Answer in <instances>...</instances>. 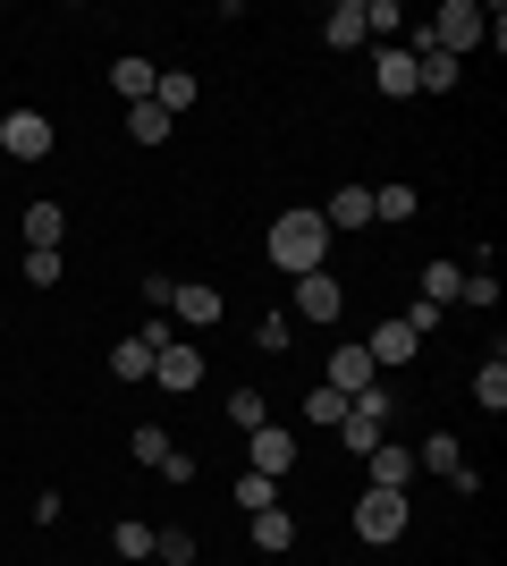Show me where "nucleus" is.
<instances>
[{"label": "nucleus", "mask_w": 507, "mask_h": 566, "mask_svg": "<svg viewBox=\"0 0 507 566\" xmlns=\"http://www.w3.org/2000/svg\"><path fill=\"white\" fill-rule=\"evenodd\" d=\"M263 245H271V262H279L288 280H305V271H330V229H321V212H279Z\"/></svg>", "instance_id": "1"}, {"label": "nucleus", "mask_w": 507, "mask_h": 566, "mask_svg": "<svg viewBox=\"0 0 507 566\" xmlns=\"http://www.w3.org/2000/svg\"><path fill=\"white\" fill-rule=\"evenodd\" d=\"M423 34H432V51H448V60H465V51H474V43H490V18H483V9H474V0H448V9H440V18L423 25Z\"/></svg>", "instance_id": "2"}, {"label": "nucleus", "mask_w": 507, "mask_h": 566, "mask_svg": "<svg viewBox=\"0 0 507 566\" xmlns=\"http://www.w3.org/2000/svg\"><path fill=\"white\" fill-rule=\"evenodd\" d=\"M398 533H406V491H363L356 499V542L389 549Z\"/></svg>", "instance_id": "3"}, {"label": "nucleus", "mask_w": 507, "mask_h": 566, "mask_svg": "<svg viewBox=\"0 0 507 566\" xmlns=\"http://www.w3.org/2000/svg\"><path fill=\"white\" fill-rule=\"evenodd\" d=\"M0 144H9V161H51L60 127H51L43 111H0Z\"/></svg>", "instance_id": "4"}, {"label": "nucleus", "mask_w": 507, "mask_h": 566, "mask_svg": "<svg viewBox=\"0 0 507 566\" xmlns=\"http://www.w3.org/2000/svg\"><path fill=\"white\" fill-rule=\"evenodd\" d=\"M414 473H440V482H457L465 499L483 491V473L465 465V449H457V440H448V431H423V449H414Z\"/></svg>", "instance_id": "5"}, {"label": "nucleus", "mask_w": 507, "mask_h": 566, "mask_svg": "<svg viewBox=\"0 0 507 566\" xmlns=\"http://www.w3.org/2000/svg\"><path fill=\"white\" fill-rule=\"evenodd\" d=\"M220 305H229V296H220L212 280H178V296H169V322H178V331H212Z\"/></svg>", "instance_id": "6"}, {"label": "nucleus", "mask_w": 507, "mask_h": 566, "mask_svg": "<svg viewBox=\"0 0 507 566\" xmlns=\"http://www.w3.org/2000/svg\"><path fill=\"white\" fill-rule=\"evenodd\" d=\"M152 380H161L169 398H187V389H203V347H194V338L161 347V355H152Z\"/></svg>", "instance_id": "7"}, {"label": "nucleus", "mask_w": 507, "mask_h": 566, "mask_svg": "<svg viewBox=\"0 0 507 566\" xmlns=\"http://www.w3.org/2000/svg\"><path fill=\"white\" fill-rule=\"evenodd\" d=\"M296 313H305V322H338V313H347V287H338L330 271H305V280H296Z\"/></svg>", "instance_id": "8"}, {"label": "nucleus", "mask_w": 507, "mask_h": 566, "mask_svg": "<svg viewBox=\"0 0 507 566\" xmlns=\"http://www.w3.org/2000/svg\"><path fill=\"white\" fill-rule=\"evenodd\" d=\"M296 465V431H254V440H245V473H271V482H279V473Z\"/></svg>", "instance_id": "9"}, {"label": "nucleus", "mask_w": 507, "mask_h": 566, "mask_svg": "<svg viewBox=\"0 0 507 566\" xmlns=\"http://www.w3.org/2000/svg\"><path fill=\"white\" fill-rule=\"evenodd\" d=\"M372 380H381V364H372V355H363V347H338V355H330V380H321V389L356 398V389H372Z\"/></svg>", "instance_id": "10"}, {"label": "nucleus", "mask_w": 507, "mask_h": 566, "mask_svg": "<svg viewBox=\"0 0 507 566\" xmlns=\"http://www.w3.org/2000/svg\"><path fill=\"white\" fill-rule=\"evenodd\" d=\"M321 229H372V187H338L330 203H321Z\"/></svg>", "instance_id": "11"}, {"label": "nucleus", "mask_w": 507, "mask_h": 566, "mask_svg": "<svg viewBox=\"0 0 507 566\" xmlns=\"http://www.w3.org/2000/svg\"><path fill=\"white\" fill-rule=\"evenodd\" d=\"M372 85H381V94H398V102L414 94V60H406V43H381V51H372Z\"/></svg>", "instance_id": "12"}, {"label": "nucleus", "mask_w": 507, "mask_h": 566, "mask_svg": "<svg viewBox=\"0 0 507 566\" xmlns=\"http://www.w3.org/2000/svg\"><path fill=\"white\" fill-rule=\"evenodd\" d=\"M18 237H25V245H43V254H60V237H68V212H60V203H25Z\"/></svg>", "instance_id": "13"}, {"label": "nucleus", "mask_w": 507, "mask_h": 566, "mask_svg": "<svg viewBox=\"0 0 507 566\" xmlns=\"http://www.w3.org/2000/svg\"><path fill=\"white\" fill-rule=\"evenodd\" d=\"M363 465H372V491H406L414 482V449H398V440H381Z\"/></svg>", "instance_id": "14"}, {"label": "nucleus", "mask_w": 507, "mask_h": 566, "mask_svg": "<svg viewBox=\"0 0 507 566\" xmlns=\"http://www.w3.org/2000/svg\"><path fill=\"white\" fill-rule=\"evenodd\" d=\"M363 355H372V364H414V355H423V338H414L406 322H381V331L363 338Z\"/></svg>", "instance_id": "15"}, {"label": "nucleus", "mask_w": 507, "mask_h": 566, "mask_svg": "<svg viewBox=\"0 0 507 566\" xmlns=\"http://www.w3.org/2000/svg\"><path fill=\"white\" fill-rule=\"evenodd\" d=\"M321 43H330V51H356L363 43V0H338L330 18H321Z\"/></svg>", "instance_id": "16"}, {"label": "nucleus", "mask_w": 507, "mask_h": 566, "mask_svg": "<svg viewBox=\"0 0 507 566\" xmlns=\"http://www.w3.org/2000/svg\"><path fill=\"white\" fill-rule=\"evenodd\" d=\"M152 102H161V111L178 118V111H194V102H203V85H194L187 69H161V76H152Z\"/></svg>", "instance_id": "17"}, {"label": "nucleus", "mask_w": 507, "mask_h": 566, "mask_svg": "<svg viewBox=\"0 0 507 566\" xmlns=\"http://www.w3.org/2000/svg\"><path fill=\"white\" fill-rule=\"evenodd\" d=\"M110 85L127 94V111H136V102H152V60H136V51H127V60H110Z\"/></svg>", "instance_id": "18"}, {"label": "nucleus", "mask_w": 507, "mask_h": 566, "mask_svg": "<svg viewBox=\"0 0 507 566\" xmlns=\"http://www.w3.org/2000/svg\"><path fill=\"white\" fill-rule=\"evenodd\" d=\"M169 449H178V440H169L161 423H136V431H127V457H136V465H152V473L169 465Z\"/></svg>", "instance_id": "19"}, {"label": "nucleus", "mask_w": 507, "mask_h": 566, "mask_svg": "<svg viewBox=\"0 0 507 566\" xmlns=\"http://www.w3.org/2000/svg\"><path fill=\"white\" fill-rule=\"evenodd\" d=\"M288 542H296V516H288V507H263V516H254V549H271V558H279Z\"/></svg>", "instance_id": "20"}, {"label": "nucleus", "mask_w": 507, "mask_h": 566, "mask_svg": "<svg viewBox=\"0 0 507 566\" xmlns=\"http://www.w3.org/2000/svg\"><path fill=\"white\" fill-rule=\"evenodd\" d=\"M245 507V516H263V507H279V482H271V473H237V491H229Z\"/></svg>", "instance_id": "21"}, {"label": "nucleus", "mask_w": 507, "mask_h": 566, "mask_svg": "<svg viewBox=\"0 0 507 566\" xmlns=\"http://www.w3.org/2000/svg\"><path fill=\"white\" fill-rule=\"evenodd\" d=\"M127 136L136 144H169V111L161 102H136V111H127Z\"/></svg>", "instance_id": "22"}, {"label": "nucleus", "mask_w": 507, "mask_h": 566, "mask_svg": "<svg viewBox=\"0 0 507 566\" xmlns=\"http://www.w3.org/2000/svg\"><path fill=\"white\" fill-rule=\"evenodd\" d=\"M110 373L119 380H152V347L145 338H119V347H110Z\"/></svg>", "instance_id": "23"}, {"label": "nucleus", "mask_w": 507, "mask_h": 566, "mask_svg": "<svg viewBox=\"0 0 507 566\" xmlns=\"http://www.w3.org/2000/svg\"><path fill=\"white\" fill-rule=\"evenodd\" d=\"M152 558H161V566H194V533H187V524L152 533Z\"/></svg>", "instance_id": "24"}, {"label": "nucleus", "mask_w": 507, "mask_h": 566, "mask_svg": "<svg viewBox=\"0 0 507 566\" xmlns=\"http://www.w3.org/2000/svg\"><path fill=\"white\" fill-rule=\"evenodd\" d=\"M474 398H483L490 415H499V406H507V355H490L483 373H474Z\"/></svg>", "instance_id": "25"}, {"label": "nucleus", "mask_w": 507, "mask_h": 566, "mask_svg": "<svg viewBox=\"0 0 507 566\" xmlns=\"http://www.w3.org/2000/svg\"><path fill=\"white\" fill-rule=\"evenodd\" d=\"M229 423H237V431H263V423H271L263 389H237V398H229Z\"/></svg>", "instance_id": "26"}, {"label": "nucleus", "mask_w": 507, "mask_h": 566, "mask_svg": "<svg viewBox=\"0 0 507 566\" xmlns=\"http://www.w3.org/2000/svg\"><path fill=\"white\" fill-rule=\"evenodd\" d=\"M457 305H499V280H490V262H483V271H465V280H457Z\"/></svg>", "instance_id": "27"}, {"label": "nucleus", "mask_w": 507, "mask_h": 566, "mask_svg": "<svg viewBox=\"0 0 507 566\" xmlns=\"http://www.w3.org/2000/svg\"><path fill=\"white\" fill-rule=\"evenodd\" d=\"M457 262H432V271H423V305H448V296H457Z\"/></svg>", "instance_id": "28"}, {"label": "nucleus", "mask_w": 507, "mask_h": 566, "mask_svg": "<svg viewBox=\"0 0 507 566\" xmlns=\"http://www.w3.org/2000/svg\"><path fill=\"white\" fill-rule=\"evenodd\" d=\"M110 549H119V558H152V524H136V516H127L119 533H110Z\"/></svg>", "instance_id": "29"}, {"label": "nucleus", "mask_w": 507, "mask_h": 566, "mask_svg": "<svg viewBox=\"0 0 507 566\" xmlns=\"http://www.w3.org/2000/svg\"><path fill=\"white\" fill-rule=\"evenodd\" d=\"M305 423H347V398H338V389H314V398H305Z\"/></svg>", "instance_id": "30"}, {"label": "nucleus", "mask_w": 507, "mask_h": 566, "mask_svg": "<svg viewBox=\"0 0 507 566\" xmlns=\"http://www.w3.org/2000/svg\"><path fill=\"white\" fill-rule=\"evenodd\" d=\"M372 220H414V187H381L372 195Z\"/></svg>", "instance_id": "31"}, {"label": "nucleus", "mask_w": 507, "mask_h": 566, "mask_svg": "<svg viewBox=\"0 0 507 566\" xmlns=\"http://www.w3.org/2000/svg\"><path fill=\"white\" fill-rule=\"evenodd\" d=\"M398 25H406L398 0H363V43H372V34H398Z\"/></svg>", "instance_id": "32"}, {"label": "nucleus", "mask_w": 507, "mask_h": 566, "mask_svg": "<svg viewBox=\"0 0 507 566\" xmlns=\"http://www.w3.org/2000/svg\"><path fill=\"white\" fill-rule=\"evenodd\" d=\"M25 287H60V254H43V245H25Z\"/></svg>", "instance_id": "33"}, {"label": "nucleus", "mask_w": 507, "mask_h": 566, "mask_svg": "<svg viewBox=\"0 0 507 566\" xmlns=\"http://www.w3.org/2000/svg\"><path fill=\"white\" fill-rule=\"evenodd\" d=\"M136 338H145V347L161 355V347H178V322H169V313H152V322H145V331H136Z\"/></svg>", "instance_id": "34"}, {"label": "nucleus", "mask_w": 507, "mask_h": 566, "mask_svg": "<svg viewBox=\"0 0 507 566\" xmlns=\"http://www.w3.org/2000/svg\"><path fill=\"white\" fill-rule=\"evenodd\" d=\"M398 322H406L414 338H432V331H440V305H423V296H414V313H398Z\"/></svg>", "instance_id": "35"}]
</instances>
